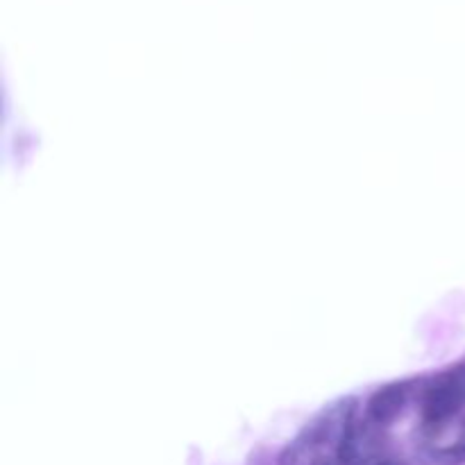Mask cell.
Returning a JSON list of instances; mask_svg holds the SVG:
<instances>
[{"instance_id": "obj_2", "label": "cell", "mask_w": 465, "mask_h": 465, "mask_svg": "<svg viewBox=\"0 0 465 465\" xmlns=\"http://www.w3.org/2000/svg\"><path fill=\"white\" fill-rule=\"evenodd\" d=\"M380 430V427H377ZM375 425L372 422H359L348 431L343 440H341L339 450H336V461L341 465H368L375 459H380L381 450V439L377 434Z\"/></svg>"}, {"instance_id": "obj_5", "label": "cell", "mask_w": 465, "mask_h": 465, "mask_svg": "<svg viewBox=\"0 0 465 465\" xmlns=\"http://www.w3.org/2000/svg\"><path fill=\"white\" fill-rule=\"evenodd\" d=\"M368 465H404V463L400 461V459H393V457H380Z\"/></svg>"}, {"instance_id": "obj_4", "label": "cell", "mask_w": 465, "mask_h": 465, "mask_svg": "<svg viewBox=\"0 0 465 465\" xmlns=\"http://www.w3.org/2000/svg\"><path fill=\"white\" fill-rule=\"evenodd\" d=\"M427 465H465V434L448 445H430L422 452Z\"/></svg>"}, {"instance_id": "obj_1", "label": "cell", "mask_w": 465, "mask_h": 465, "mask_svg": "<svg viewBox=\"0 0 465 465\" xmlns=\"http://www.w3.org/2000/svg\"><path fill=\"white\" fill-rule=\"evenodd\" d=\"M465 407V363L443 372L422 391V427L430 434L443 430Z\"/></svg>"}, {"instance_id": "obj_3", "label": "cell", "mask_w": 465, "mask_h": 465, "mask_svg": "<svg viewBox=\"0 0 465 465\" xmlns=\"http://www.w3.org/2000/svg\"><path fill=\"white\" fill-rule=\"evenodd\" d=\"M411 398V384L409 381H391L371 395L366 404V420L375 427H389L402 416Z\"/></svg>"}]
</instances>
